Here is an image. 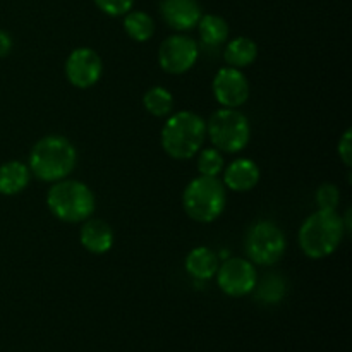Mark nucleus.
<instances>
[{
    "label": "nucleus",
    "mask_w": 352,
    "mask_h": 352,
    "mask_svg": "<svg viewBox=\"0 0 352 352\" xmlns=\"http://www.w3.org/2000/svg\"><path fill=\"white\" fill-rule=\"evenodd\" d=\"M28 167L34 179L47 184L71 177L78 167V148L62 134H47L31 146Z\"/></svg>",
    "instance_id": "f257e3e1"
},
{
    "label": "nucleus",
    "mask_w": 352,
    "mask_h": 352,
    "mask_svg": "<svg viewBox=\"0 0 352 352\" xmlns=\"http://www.w3.org/2000/svg\"><path fill=\"white\" fill-rule=\"evenodd\" d=\"M206 141V120L192 110H179L165 117L160 146L172 160H191Z\"/></svg>",
    "instance_id": "f03ea898"
},
{
    "label": "nucleus",
    "mask_w": 352,
    "mask_h": 352,
    "mask_svg": "<svg viewBox=\"0 0 352 352\" xmlns=\"http://www.w3.org/2000/svg\"><path fill=\"white\" fill-rule=\"evenodd\" d=\"M346 236L347 230L339 210H316L302 220L298 244L309 260H325L339 250Z\"/></svg>",
    "instance_id": "7ed1b4c3"
},
{
    "label": "nucleus",
    "mask_w": 352,
    "mask_h": 352,
    "mask_svg": "<svg viewBox=\"0 0 352 352\" xmlns=\"http://www.w3.org/2000/svg\"><path fill=\"white\" fill-rule=\"evenodd\" d=\"M47 208L64 223H82L95 215L96 196L86 182L78 179H62L47 191Z\"/></svg>",
    "instance_id": "20e7f679"
},
{
    "label": "nucleus",
    "mask_w": 352,
    "mask_h": 352,
    "mask_svg": "<svg viewBox=\"0 0 352 352\" xmlns=\"http://www.w3.org/2000/svg\"><path fill=\"white\" fill-rule=\"evenodd\" d=\"M181 201L189 219L198 223H212L226 212L227 189L220 177L196 175L186 184Z\"/></svg>",
    "instance_id": "39448f33"
},
{
    "label": "nucleus",
    "mask_w": 352,
    "mask_h": 352,
    "mask_svg": "<svg viewBox=\"0 0 352 352\" xmlns=\"http://www.w3.org/2000/svg\"><path fill=\"white\" fill-rule=\"evenodd\" d=\"M206 140L223 155H236L246 150L251 141V122L241 109H223L206 119Z\"/></svg>",
    "instance_id": "423d86ee"
},
{
    "label": "nucleus",
    "mask_w": 352,
    "mask_h": 352,
    "mask_svg": "<svg viewBox=\"0 0 352 352\" xmlns=\"http://www.w3.org/2000/svg\"><path fill=\"white\" fill-rule=\"evenodd\" d=\"M244 251L248 260L256 267H274L287 251V237L272 220H258L248 229Z\"/></svg>",
    "instance_id": "0eeeda50"
},
{
    "label": "nucleus",
    "mask_w": 352,
    "mask_h": 352,
    "mask_svg": "<svg viewBox=\"0 0 352 352\" xmlns=\"http://www.w3.org/2000/svg\"><path fill=\"white\" fill-rule=\"evenodd\" d=\"M201 47L198 40L186 33H175L165 38L158 47V65L170 76H182L198 62Z\"/></svg>",
    "instance_id": "6e6552de"
},
{
    "label": "nucleus",
    "mask_w": 352,
    "mask_h": 352,
    "mask_svg": "<svg viewBox=\"0 0 352 352\" xmlns=\"http://www.w3.org/2000/svg\"><path fill=\"white\" fill-rule=\"evenodd\" d=\"M217 285L229 298H244L253 294L258 282L256 265L248 258L229 256L220 261L215 274Z\"/></svg>",
    "instance_id": "1a4fd4ad"
},
{
    "label": "nucleus",
    "mask_w": 352,
    "mask_h": 352,
    "mask_svg": "<svg viewBox=\"0 0 352 352\" xmlns=\"http://www.w3.org/2000/svg\"><path fill=\"white\" fill-rule=\"evenodd\" d=\"M64 74L69 85L78 89H89L98 85L103 76V58L91 47L71 50L64 64Z\"/></svg>",
    "instance_id": "9d476101"
},
{
    "label": "nucleus",
    "mask_w": 352,
    "mask_h": 352,
    "mask_svg": "<svg viewBox=\"0 0 352 352\" xmlns=\"http://www.w3.org/2000/svg\"><path fill=\"white\" fill-rule=\"evenodd\" d=\"M212 93L223 109H241L250 100L251 86L243 69L223 65L213 76Z\"/></svg>",
    "instance_id": "9b49d317"
},
{
    "label": "nucleus",
    "mask_w": 352,
    "mask_h": 352,
    "mask_svg": "<svg viewBox=\"0 0 352 352\" xmlns=\"http://www.w3.org/2000/svg\"><path fill=\"white\" fill-rule=\"evenodd\" d=\"M160 16L170 30L188 33L196 30V24L203 16V9L198 0H162Z\"/></svg>",
    "instance_id": "f8f14e48"
},
{
    "label": "nucleus",
    "mask_w": 352,
    "mask_h": 352,
    "mask_svg": "<svg viewBox=\"0 0 352 352\" xmlns=\"http://www.w3.org/2000/svg\"><path fill=\"white\" fill-rule=\"evenodd\" d=\"M260 165L248 157H239L230 164H226L220 181L230 192H250L260 184Z\"/></svg>",
    "instance_id": "ddd939ff"
},
{
    "label": "nucleus",
    "mask_w": 352,
    "mask_h": 352,
    "mask_svg": "<svg viewBox=\"0 0 352 352\" xmlns=\"http://www.w3.org/2000/svg\"><path fill=\"white\" fill-rule=\"evenodd\" d=\"M113 243H116V232H113L112 226L105 220L89 217L88 220L81 223L79 244L89 254H95V256L107 254L113 248Z\"/></svg>",
    "instance_id": "4468645a"
},
{
    "label": "nucleus",
    "mask_w": 352,
    "mask_h": 352,
    "mask_svg": "<svg viewBox=\"0 0 352 352\" xmlns=\"http://www.w3.org/2000/svg\"><path fill=\"white\" fill-rule=\"evenodd\" d=\"M220 267V258L215 250L208 246H196L186 254L184 270L196 282H208L215 278Z\"/></svg>",
    "instance_id": "2eb2a0df"
},
{
    "label": "nucleus",
    "mask_w": 352,
    "mask_h": 352,
    "mask_svg": "<svg viewBox=\"0 0 352 352\" xmlns=\"http://www.w3.org/2000/svg\"><path fill=\"white\" fill-rule=\"evenodd\" d=\"M31 175L28 164L21 160H9L0 164V195L17 196L30 186Z\"/></svg>",
    "instance_id": "dca6fc26"
},
{
    "label": "nucleus",
    "mask_w": 352,
    "mask_h": 352,
    "mask_svg": "<svg viewBox=\"0 0 352 352\" xmlns=\"http://www.w3.org/2000/svg\"><path fill=\"white\" fill-rule=\"evenodd\" d=\"M258 43L250 36H236L223 45L222 57L227 65L236 69H246L258 58Z\"/></svg>",
    "instance_id": "f3484780"
},
{
    "label": "nucleus",
    "mask_w": 352,
    "mask_h": 352,
    "mask_svg": "<svg viewBox=\"0 0 352 352\" xmlns=\"http://www.w3.org/2000/svg\"><path fill=\"white\" fill-rule=\"evenodd\" d=\"M199 34V47L220 48L227 43L230 36V26L222 16L217 14H203L196 24Z\"/></svg>",
    "instance_id": "a211bd4d"
},
{
    "label": "nucleus",
    "mask_w": 352,
    "mask_h": 352,
    "mask_svg": "<svg viewBox=\"0 0 352 352\" xmlns=\"http://www.w3.org/2000/svg\"><path fill=\"white\" fill-rule=\"evenodd\" d=\"M122 17V28L131 40L136 41V43H146L153 38L155 31H157V24H155V19L150 14L143 12V10L131 9Z\"/></svg>",
    "instance_id": "6ab92c4d"
},
{
    "label": "nucleus",
    "mask_w": 352,
    "mask_h": 352,
    "mask_svg": "<svg viewBox=\"0 0 352 352\" xmlns=\"http://www.w3.org/2000/svg\"><path fill=\"white\" fill-rule=\"evenodd\" d=\"M141 102H143V109L146 110L151 117H157V119H165V117H168L174 112V95H172L170 89L165 88V86H151L150 89L144 91Z\"/></svg>",
    "instance_id": "aec40b11"
},
{
    "label": "nucleus",
    "mask_w": 352,
    "mask_h": 352,
    "mask_svg": "<svg viewBox=\"0 0 352 352\" xmlns=\"http://www.w3.org/2000/svg\"><path fill=\"white\" fill-rule=\"evenodd\" d=\"M254 298L265 305H277L287 294V282L284 277L277 274L267 275L265 278H258L256 287H254Z\"/></svg>",
    "instance_id": "412c9836"
},
{
    "label": "nucleus",
    "mask_w": 352,
    "mask_h": 352,
    "mask_svg": "<svg viewBox=\"0 0 352 352\" xmlns=\"http://www.w3.org/2000/svg\"><path fill=\"white\" fill-rule=\"evenodd\" d=\"M196 170L198 175H206V177H220L226 168V157L215 146H203L196 153Z\"/></svg>",
    "instance_id": "4be33fe9"
},
{
    "label": "nucleus",
    "mask_w": 352,
    "mask_h": 352,
    "mask_svg": "<svg viewBox=\"0 0 352 352\" xmlns=\"http://www.w3.org/2000/svg\"><path fill=\"white\" fill-rule=\"evenodd\" d=\"M315 201L318 210H330L337 212L340 205V191L333 182H323L315 192Z\"/></svg>",
    "instance_id": "5701e85b"
},
{
    "label": "nucleus",
    "mask_w": 352,
    "mask_h": 352,
    "mask_svg": "<svg viewBox=\"0 0 352 352\" xmlns=\"http://www.w3.org/2000/svg\"><path fill=\"white\" fill-rule=\"evenodd\" d=\"M93 2L98 7V10L110 17H122L134 6V0H93Z\"/></svg>",
    "instance_id": "b1692460"
},
{
    "label": "nucleus",
    "mask_w": 352,
    "mask_h": 352,
    "mask_svg": "<svg viewBox=\"0 0 352 352\" xmlns=\"http://www.w3.org/2000/svg\"><path fill=\"white\" fill-rule=\"evenodd\" d=\"M337 155L347 168L352 167V129H346L337 143Z\"/></svg>",
    "instance_id": "393cba45"
},
{
    "label": "nucleus",
    "mask_w": 352,
    "mask_h": 352,
    "mask_svg": "<svg viewBox=\"0 0 352 352\" xmlns=\"http://www.w3.org/2000/svg\"><path fill=\"white\" fill-rule=\"evenodd\" d=\"M12 48H14L12 34L6 30H0V58L7 57V55L12 52Z\"/></svg>",
    "instance_id": "a878e982"
}]
</instances>
